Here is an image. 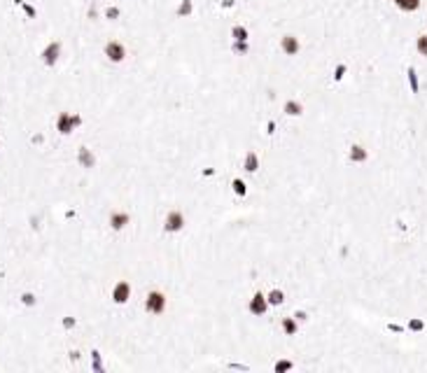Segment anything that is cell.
Instances as JSON below:
<instances>
[{"label": "cell", "instance_id": "1", "mask_svg": "<svg viewBox=\"0 0 427 373\" xmlns=\"http://www.w3.org/2000/svg\"><path fill=\"white\" fill-rule=\"evenodd\" d=\"M103 54H105V59L110 63H122L126 59V47L119 40H110L105 45V49H103Z\"/></svg>", "mask_w": 427, "mask_h": 373}, {"label": "cell", "instance_id": "2", "mask_svg": "<svg viewBox=\"0 0 427 373\" xmlns=\"http://www.w3.org/2000/svg\"><path fill=\"white\" fill-rule=\"evenodd\" d=\"M145 310L150 315H161V312L166 310V297L161 292H150L145 298Z\"/></svg>", "mask_w": 427, "mask_h": 373}, {"label": "cell", "instance_id": "3", "mask_svg": "<svg viewBox=\"0 0 427 373\" xmlns=\"http://www.w3.org/2000/svg\"><path fill=\"white\" fill-rule=\"evenodd\" d=\"M182 228H184V215L180 210H171L166 215V220H164V231L166 233H177Z\"/></svg>", "mask_w": 427, "mask_h": 373}, {"label": "cell", "instance_id": "4", "mask_svg": "<svg viewBox=\"0 0 427 373\" xmlns=\"http://www.w3.org/2000/svg\"><path fill=\"white\" fill-rule=\"evenodd\" d=\"M280 52L285 54V56H297L299 52H301V42H299L297 35H282L280 38Z\"/></svg>", "mask_w": 427, "mask_h": 373}, {"label": "cell", "instance_id": "5", "mask_svg": "<svg viewBox=\"0 0 427 373\" xmlns=\"http://www.w3.org/2000/svg\"><path fill=\"white\" fill-rule=\"evenodd\" d=\"M392 5H395L402 14H416V12L423 7V0H392Z\"/></svg>", "mask_w": 427, "mask_h": 373}, {"label": "cell", "instance_id": "6", "mask_svg": "<svg viewBox=\"0 0 427 373\" xmlns=\"http://www.w3.org/2000/svg\"><path fill=\"white\" fill-rule=\"evenodd\" d=\"M129 297H131V285H129V282H126V280L117 282L115 290H112V301H115V303H126V301H129Z\"/></svg>", "mask_w": 427, "mask_h": 373}, {"label": "cell", "instance_id": "7", "mask_svg": "<svg viewBox=\"0 0 427 373\" xmlns=\"http://www.w3.org/2000/svg\"><path fill=\"white\" fill-rule=\"evenodd\" d=\"M248 308H250L252 315H264V312L268 310V298L264 297L261 292H257V294L252 297V301H250V305H248Z\"/></svg>", "mask_w": 427, "mask_h": 373}, {"label": "cell", "instance_id": "8", "mask_svg": "<svg viewBox=\"0 0 427 373\" xmlns=\"http://www.w3.org/2000/svg\"><path fill=\"white\" fill-rule=\"evenodd\" d=\"M59 56H61V45H59V42H49V45L45 47V52H42V61H45L47 66H54V63L59 61Z\"/></svg>", "mask_w": 427, "mask_h": 373}, {"label": "cell", "instance_id": "9", "mask_svg": "<svg viewBox=\"0 0 427 373\" xmlns=\"http://www.w3.org/2000/svg\"><path fill=\"white\" fill-rule=\"evenodd\" d=\"M129 213H119V210H115V213L110 215V226H112V231H122V228L129 226Z\"/></svg>", "mask_w": 427, "mask_h": 373}, {"label": "cell", "instance_id": "10", "mask_svg": "<svg viewBox=\"0 0 427 373\" xmlns=\"http://www.w3.org/2000/svg\"><path fill=\"white\" fill-rule=\"evenodd\" d=\"M348 159H350V163H364V161L369 159V152H366L364 145H350Z\"/></svg>", "mask_w": 427, "mask_h": 373}, {"label": "cell", "instance_id": "11", "mask_svg": "<svg viewBox=\"0 0 427 373\" xmlns=\"http://www.w3.org/2000/svg\"><path fill=\"white\" fill-rule=\"evenodd\" d=\"M77 124H82L80 117H68V114H61V117H59V131H61V133H70L73 126H77Z\"/></svg>", "mask_w": 427, "mask_h": 373}, {"label": "cell", "instance_id": "12", "mask_svg": "<svg viewBox=\"0 0 427 373\" xmlns=\"http://www.w3.org/2000/svg\"><path fill=\"white\" fill-rule=\"evenodd\" d=\"M194 14V0H180V5L175 9L177 19H187V16Z\"/></svg>", "mask_w": 427, "mask_h": 373}, {"label": "cell", "instance_id": "13", "mask_svg": "<svg viewBox=\"0 0 427 373\" xmlns=\"http://www.w3.org/2000/svg\"><path fill=\"white\" fill-rule=\"evenodd\" d=\"M243 170H248V173H257V170H259V156H257L255 152H248V154H245Z\"/></svg>", "mask_w": 427, "mask_h": 373}, {"label": "cell", "instance_id": "14", "mask_svg": "<svg viewBox=\"0 0 427 373\" xmlns=\"http://www.w3.org/2000/svg\"><path fill=\"white\" fill-rule=\"evenodd\" d=\"M406 79H409V86H411V93H420V79H418V70L409 66L406 68Z\"/></svg>", "mask_w": 427, "mask_h": 373}, {"label": "cell", "instance_id": "15", "mask_svg": "<svg viewBox=\"0 0 427 373\" xmlns=\"http://www.w3.org/2000/svg\"><path fill=\"white\" fill-rule=\"evenodd\" d=\"M231 38L241 40V42H248V40H250V31H248V26H243V23L231 26Z\"/></svg>", "mask_w": 427, "mask_h": 373}, {"label": "cell", "instance_id": "16", "mask_svg": "<svg viewBox=\"0 0 427 373\" xmlns=\"http://www.w3.org/2000/svg\"><path fill=\"white\" fill-rule=\"evenodd\" d=\"M231 52L236 54V56H245V54H250V42L234 40V42H231Z\"/></svg>", "mask_w": 427, "mask_h": 373}, {"label": "cell", "instance_id": "17", "mask_svg": "<svg viewBox=\"0 0 427 373\" xmlns=\"http://www.w3.org/2000/svg\"><path fill=\"white\" fill-rule=\"evenodd\" d=\"M77 159H80V163H82L84 168H91L93 163H96V159H93V154L89 152L86 147H82V149H80V156H77Z\"/></svg>", "mask_w": 427, "mask_h": 373}, {"label": "cell", "instance_id": "18", "mask_svg": "<svg viewBox=\"0 0 427 373\" xmlns=\"http://www.w3.org/2000/svg\"><path fill=\"white\" fill-rule=\"evenodd\" d=\"M268 298V305H282V301H285V292L282 290H271L266 294Z\"/></svg>", "mask_w": 427, "mask_h": 373}, {"label": "cell", "instance_id": "19", "mask_svg": "<svg viewBox=\"0 0 427 373\" xmlns=\"http://www.w3.org/2000/svg\"><path fill=\"white\" fill-rule=\"evenodd\" d=\"M285 112L292 114V117H299V114L304 112V105H301L299 100H287V103H285Z\"/></svg>", "mask_w": 427, "mask_h": 373}, {"label": "cell", "instance_id": "20", "mask_svg": "<svg viewBox=\"0 0 427 373\" xmlns=\"http://www.w3.org/2000/svg\"><path fill=\"white\" fill-rule=\"evenodd\" d=\"M297 329H299L297 317H285V320H282V331H285V334L294 336V334H297Z\"/></svg>", "mask_w": 427, "mask_h": 373}, {"label": "cell", "instance_id": "21", "mask_svg": "<svg viewBox=\"0 0 427 373\" xmlns=\"http://www.w3.org/2000/svg\"><path fill=\"white\" fill-rule=\"evenodd\" d=\"M416 52L427 59V33H420L418 38H416Z\"/></svg>", "mask_w": 427, "mask_h": 373}, {"label": "cell", "instance_id": "22", "mask_svg": "<svg viewBox=\"0 0 427 373\" xmlns=\"http://www.w3.org/2000/svg\"><path fill=\"white\" fill-rule=\"evenodd\" d=\"M103 16H105L107 21H117V19L122 16V9L117 7V5H110V7H105V12H103Z\"/></svg>", "mask_w": 427, "mask_h": 373}, {"label": "cell", "instance_id": "23", "mask_svg": "<svg viewBox=\"0 0 427 373\" xmlns=\"http://www.w3.org/2000/svg\"><path fill=\"white\" fill-rule=\"evenodd\" d=\"M425 329V322L420 320V317H411L409 320V331H413V334H420Z\"/></svg>", "mask_w": 427, "mask_h": 373}, {"label": "cell", "instance_id": "24", "mask_svg": "<svg viewBox=\"0 0 427 373\" xmlns=\"http://www.w3.org/2000/svg\"><path fill=\"white\" fill-rule=\"evenodd\" d=\"M231 187H234V191H236V196H245V194H248V187H245L243 180H234Z\"/></svg>", "mask_w": 427, "mask_h": 373}, {"label": "cell", "instance_id": "25", "mask_svg": "<svg viewBox=\"0 0 427 373\" xmlns=\"http://www.w3.org/2000/svg\"><path fill=\"white\" fill-rule=\"evenodd\" d=\"M345 73H348V66H345V63H339V66H336V70H334V79H336V82H341Z\"/></svg>", "mask_w": 427, "mask_h": 373}, {"label": "cell", "instance_id": "26", "mask_svg": "<svg viewBox=\"0 0 427 373\" xmlns=\"http://www.w3.org/2000/svg\"><path fill=\"white\" fill-rule=\"evenodd\" d=\"M234 5H236V0H220V7L222 9H231Z\"/></svg>", "mask_w": 427, "mask_h": 373}, {"label": "cell", "instance_id": "27", "mask_svg": "<svg viewBox=\"0 0 427 373\" xmlns=\"http://www.w3.org/2000/svg\"><path fill=\"white\" fill-rule=\"evenodd\" d=\"M285 369H292L290 362H278V364H275V371H285Z\"/></svg>", "mask_w": 427, "mask_h": 373}, {"label": "cell", "instance_id": "28", "mask_svg": "<svg viewBox=\"0 0 427 373\" xmlns=\"http://www.w3.org/2000/svg\"><path fill=\"white\" fill-rule=\"evenodd\" d=\"M294 317H297V322H304V320H308V317H306V312H304V310H299L297 315H294Z\"/></svg>", "mask_w": 427, "mask_h": 373}, {"label": "cell", "instance_id": "29", "mask_svg": "<svg viewBox=\"0 0 427 373\" xmlns=\"http://www.w3.org/2000/svg\"><path fill=\"white\" fill-rule=\"evenodd\" d=\"M23 9H26V14L28 16H35V9H33L31 5H23Z\"/></svg>", "mask_w": 427, "mask_h": 373}]
</instances>
